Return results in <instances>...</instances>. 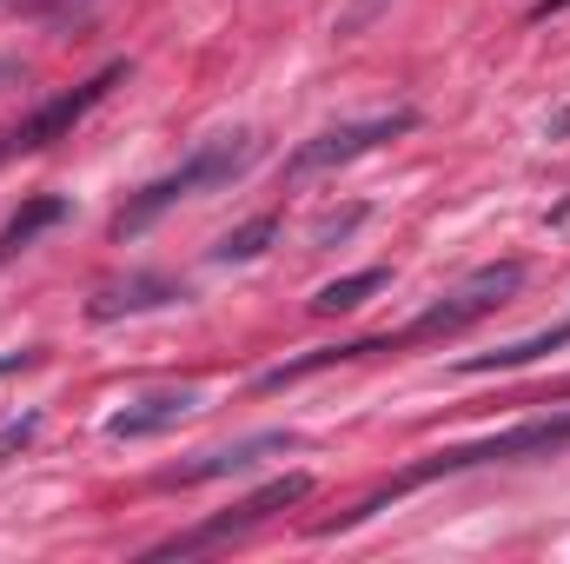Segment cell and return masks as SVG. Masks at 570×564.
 Masks as SVG:
<instances>
[{"label": "cell", "instance_id": "1", "mask_svg": "<svg viewBox=\"0 0 570 564\" xmlns=\"http://www.w3.org/2000/svg\"><path fill=\"white\" fill-rule=\"evenodd\" d=\"M564 445H570V406H551V412L511 425V431H491V438H471V445L431 451L425 465H412L399 485H385L379 498H365L345 525H358V518L385 512V498H405V492H419V485H431V478H458V471H478V465H511V458H551V451H564Z\"/></svg>", "mask_w": 570, "mask_h": 564}, {"label": "cell", "instance_id": "2", "mask_svg": "<svg viewBox=\"0 0 570 564\" xmlns=\"http://www.w3.org/2000/svg\"><path fill=\"white\" fill-rule=\"evenodd\" d=\"M259 159V140L253 134H219V140H206V146H193L173 173H159L153 186H146L140 200L114 220V233L120 240H134V233H146L166 206H179V200H199V193H219V186H233L246 166Z\"/></svg>", "mask_w": 570, "mask_h": 564}, {"label": "cell", "instance_id": "3", "mask_svg": "<svg viewBox=\"0 0 570 564\" xmlns=\"http://www.w3.org/2000/svg\"><path fill=\"white\" fill-rule=\"evenodd\" d=\"M524 285V266L518 260H504V266H478L471 280H458L438 305H425L405 332H392V346H412V339H451V332H464V325H478L484 312H498V305H511V292Z\"/></svg>", "mask_w": 570, "mask_h": 564}, {"label": "cell", "instance_id": "4", "mask_svg": "<svg viewBox=\"0 0 570 564\" xmlns=\"http://www.w3.org/2000/svg\"><path fill=\"white\" fill-rule=\"evenodd\" d=\"M120 80H127V67L114 60V67H100L87 87H73V94L47 100L40 114H27L20 127H7V134H0V159H7V153H40V146H53L60 134H73V127H80V120H87V114H94V107H100V100H107Z\"/></svg>", "mask_w": 570, "mask_h": 564}, {"label": "cell", "instance_id": "5", "mask_svg": "<svg viewBox=\"0 0 570 564\" xmlns=\"http://www.w3.org/2000/svg\"><path fill=\"white\" fill-rule=\"evenodd\" d=\"M305 492H312V478H305V471H285V478H273L266 492H253L246 505H233L226 518H206V525H193L186 538H166V545H159V558H179V552H206V545L246 538V532H253V525H266L273 512H292V505H298Z\"/></svg>", "mask_w": 570, "mask_h": 564}, {"label": "cell", "instance_id": "6", "mask_svg": "<svg viewBox=\"0 0 570 564\" xmlns=\"http://www.w3.org/2000/svg\"><path fill=\"white\" fill-rule=\"evenodd\" d=\"M412 127H419L412 107H399V114H372V120H345V127H332V134H318V140L298 146V153H292V173H332V166H352V159L379 153L385 140H399V134H412Z\"/></svg>", "mask_w": 570, "mask_h": 564}, {"label": "cell", "instance_id": "7", "mask_svg": "<svg viewBox=\"0 0 570 564\" xmlns=\"http://www.w3.org/2000/svg\"><path fill=\"white\" fill-rule=\"evenodd\" d=\"M273 451H298V431H253L239 445H219V451H199L193 465H173L159 485H206V478H233V471H253L259 458Z\"/></svg>", "mask_w": 570, "mask_h": 564}, {"label": "cell", "instance_id": "8", "mask_svg": "<svg viewBox=\"0 0 570 564\" xmlns=\"http://www.w3.org/2000/svg\"><path fill=\"white\" fill-rule=\"evenodd\" d=\"M193 412H199V386L140 392V399H127V406L107 419V438H120V445H134V438H159V431H173V425L193 419Z\"/></svg>", "mask_w": 570, "mask_h": 564}, {"label": "cell", "instance_id": "9", "mask_svg": "<svg viewBox=\"0 0 570 564\" xmlns=\"http://www.w3.org/2000/svg\"><path fill=\"white\" fill-rule=\"evenodd\" d=\"M186 299L179 280H159V273H134V280H114L94 292V319H120V312H153V305H173Z\"/></svg>", "mask_w": 570, "mask_h": 564}, {"label": "cell", "instance_id": "10", "mask_svg": "<svg viewBox=\"0 0 570 564\" xmlns=\"http://www.w3.org/2000/svg\"><path fill=\"white\" fill-rule=\"evenodd\" d=\"M570 346V319H558L551 332H531V339H518V346H498V352H471V359H458V372H518V366H538L544 352H558Z\"/></svg>", "mask_w": 570, "mask_h": 564}, {"label": "cell", "instance_id": "11", "mask_svg": "<svg viewBox=\"0 0 570 564\" xmlns=\"http://www.w3.org/2000/svg\"><path fill=\"white\" fill-rule=\"evenodd\" d=\"M60 220H67V200H53V193L27 200V206H20V213H13V220L0 226V266H7L13 253H27V246H33V240H40L47 226H60Z\"/></svg>", "mask_w": 570, "mask_h": 564}, {"label": "cell", "instance_id": "12", "mask_svg": "<svg viewBox=\"0 0 570 564\" xmlns=\"http://www.w3.org/2000/svg\"><path fill=\"white\" fill-rule=\"evenodd\" d=\"M385 266H365V273H345V280H332V285H318L312 292V312H358L372 292H385Z\"/></svg>", "mask_w": 570, "mask_h": 564}, {"label": "cell", "instance_id": "13", "mask_svg": "<svg viewBox=\"0 0 570 564\" xmlns=\"http://www.w3.org/2000/svg\"><path fill=\"white\" fill-rule=\"evenodd\" d=\"M273 240H279V220H273V213H259V220H246L239 233H226V240L213 246V260H226V266H239V260H259V253H266Z\"/></svg>", "mask_w": 570, "mask_h": 564}, {"label": "cell", "instance_id": "14", "mask_svg": "<svg viewBox=\"0 0 570 564\" xmlns=\"http://www.w3.org/2000/svg\"><path fill=\"white\" fill-rule=\"evenodd\" d=\"M358 220H365V206H345V213H325V220L312 226V246H332V240H345V233H352Z\"/></svg>", "mask_w": 570, "mask_h": 564}, {"label": "cell", "instance_id": "15", "mask_svg": "<svg viewBox=\"0 0 570 564\" xmlns=\"http://www.w3.org/2000/svg\"><path fill=\"white\" fill-rule=\"evenodd\" d=\"M33 431H40V412H20V419H7V425H0V458H7L13 445H27Z\"/></svg>", "mask_w": 570, "mask_h": 564}, {"label": "cell", "instance_id": "16", "mask_svg": "<svg viewBox=\"0 0 570 564\" xmlns=\"http://www.w3.org/2000/svg\"><path fill=\"white\" fill-rule=\"evenodd\" d=\"M544 140H551V146H570V94L551 107V114H544Z\"/></svg>", "mask_w": 570, "mask_h": 564}, {"label": "cell", "instance_id": "17", "mask_svg": "<svg viewBox=\"0 0 570 564\" xmlns=\"http://www.w3.org/2000/svg\"><path fill=\"white\" fill-rule=\"evenodd\" d=\"M379 7H385V0H358V7H352V13H345V27H365V20H372V13H379Z\"/></svg>", "mask_w": 570, "mask_h": 564}, {"label": "cell", "instance_id": "18", "mask_svg": "<svg viewBox=\"0 0 570 564\" xmlns=\"http://www.w3.org/2000/svg\"><path fill=\"white\" fill-rule=\"evenodd\" d=\"M27 366H33V352H7V359H0V379H7V372H27Z\"/></svg>", "mask_w": 570, "mask_h": 564}, {"label": "cell", "instance_id": "19", "mask_svg": "<svg viewBox=\"0 0 570 564\" xmlns=\"http://www.w3.org/2000/svg\"><path fill=\"white\" fill-rule=\"evenodd\" d=\"M570 0H538V7H531V20H551V13H564Z\"/></svg>", "mask_w": 570, "mask_h": 564}]
</instances>
